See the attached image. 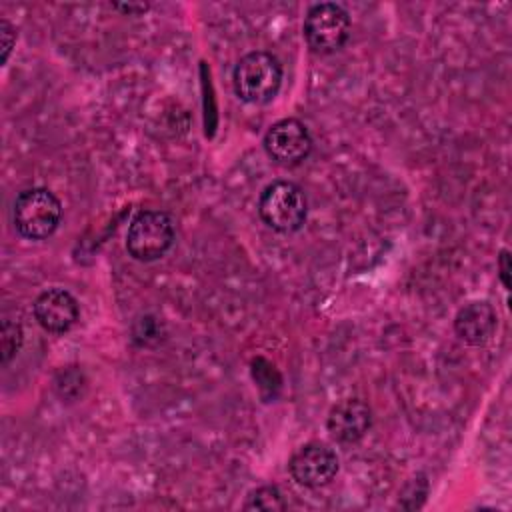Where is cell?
Wrapping results in <instances>:
<instances>
[{
  "label": "cell",
  "instance_id": "cell-9",
  "mask_svg": "<svg viewBox=\"0 0 512 512\" xmlns=\"http://www.w3.org/2000/svg\"><path fill=\"white\" fill-rule=\"evenodd\" d=\"M372 424L370 406L360 398H344L336 402L326 420L330 436L342 444L358 442Z\"/></svg>",
  "mask_w": 512,
  "mask_h": 512
},
{
  "label": "cell",
  "instance_id": "cell-13",
  "mask_svg": "<svg viewBox=\"0 0 512 512\" xmlns=\"http://www.w3.org/2000/svg\"><path fill=\"white\" fill-rule=\"evenodd\" d=\"M0 36H2V48H4L2 62H6L8 56H10V50H12L14 42H16V28L6 18L0 20Z\"/></svg>",
  "mask_w": 512,
  "mask_h": 512
},
{
  "label": "cell",
  "instance_id": "cell-8",
  "mask_svg": "<svg viewBox=\"0 0 512 512\" xmlns=\"http://www.w3.org/2000/svg\"><path fill=\"white\" fill-rule=\"evenodd\" d=\"M78 314L76 298L64 288H48L34 302V318L52 334L68 332L76 324Z\"/></svg>",
  "mask_w": 512,
  "mask_h": 512
},
{
  "label": "cell",
  "instance_id": "cell-14",
  "mask_svg": "<svg viewBox=\"0 0 512 512\" xmlns=\"http://www.w3.org/2000/svg\"><path fill=\"white\" fill-rule=\"evenodd\" d=\"M498 268H500V280H502L504 288L510 290V254H508V250H502V252H500Z\"/></svg>",
  "mask_w": 512,
  "mask_h": 512
},
{
  "label": "cell",
  "instance_id": "cell-12",
  "mask_svg": "<svg viewBox=\"0 0 512 512\" xmlns=\"http://www.w3.org/2000/svg\"><path fill=\"white\" fill-rule=\"evenodd\" d=\"M22 340H24L22 326L18 322L4 320L2 322V332H0V348H2V362L4 364H8L12 356H16V352L22 346Z\"/></svg>",
  "mask_w": 512,
  "mask_h": 512
},
{
  "label": "cell",
  "instance_id": "cell-5",
  "mask_svg": "<svg viewBox=\"0 0 512 512\" xmlns=\"http://www.w3.org/2000/svg\"><path fill=\"white\" fill-rule=\"evenodd\" d=\"M350 36V16L334 2L314 4L304 18V38L318 54H330L344 46Z\"/></svg>",
  "mask_w": 512,
  "mask_h": 512
},
{
  "label": "cell",
  "instance_id": "cell-3",
  "mask_svg": "<svg viewBox=\"0 0 512 512\" xmlns=\"http://www.w3.org/2000/svg\"><path fill=\"white\" fill-rule=\"evenodd\" d=\"M62 218L60 200L46 188L22 190L12 206V222L20 236L44 240L58 228Z\"/></svg>",
  "mask_w": 512,
  "mask_h": 512
},
{
  "label": "cell",
  "instance_id": "cell-7",
  "mask_svg": "<svg viewBox=\"0 0 512 512\" xmlns=\"http://www.w3.org/2000/svg\"><path fill=\"white\" fill-rule=\"evenodd\" d=\"M266 154L282 166H296L308 158L312 138L308 128L296 118H282L274 122L264 134Z\"/></svg>",
  "mask_w": 512,
  "mask_h": 512
},
{
  "label": "cell",
  "instance_id": "cell-11",
  "mask_svg": "<svg viewBox=\"0 0 512 512\" xmlns=\"http://www.w3.org/2000/svg\"><path fill=\"white\" fill-rule=\"evenodd\" d=\"M246 510H262V512H274V510H286V500L282 492L276 486H260L252 490L246 496L244 502Z\"/></svg>",
  "mask_w": 512,
  "mask_h": 512
},
{
  "label": "cell",
  "instance_id": "cell-6",
  "mask_svg": "<svg viewBox=\"0 0 512 512\" xmlns=\"http://www.w3.org/2000/svg\"><path fill=\"white\" fill-rule=\"evenodd\" d=\"M288 468L300 486L322 488L334 480L338 472V456L324 442H308L292 454Z\"/></svg>",
  "mask_w": 512,
  "mask_h": 512
},
{
  "label": "cell",
  "instance_id": "cell-10",
  "mask_svg": "<svg viewBox=\"0 0 512 512\" xmlns=\"http://www.w3.org/2000/svg\"><path fill=\"white\" fill-rule=\"evenodd\" d=\"M496 324V310L484 300L464 304L454 318V330L458 338L470 346L486 344L494 336Z\"/></svg>",
  "mask_w": 512,
  "mask_h": 512
},
{
  "label": "cell",
  "instance_id": "cell-15",
  "mask_svg": "<svg viewBox=\"0 0 512 512\" xmlns=\"http://www.w3.org/2000/svg\"><path fill=\"white\" fill-rule=\"evenodd\" d=\"M114 8L124 12H144L148 6L146 4H114Z\"/></svg>",
  "mask_w": 512,
  "mask_h": 512
},
{
  "label": "cell",
  "instance_id": "cell-1",
  "mask_svg": "<svg viewBox=\"0 0 512 512\" xmlns=\"http://www.w3.org/2000/svg\"><path fill=\"white\" fill-rule=\"evenodd\" d=\"M234 92L248 104L270 102L282 84V66L278 58L264 50L244 54L234 68Z\"/></svg>",
  "mask_w": 512,
  "mask_h": 512
},
{
  "label": "cell",
  "instance_id": "cell-4",
  "mask_svg": "<svg viewBox=\"0 0 512 512\" xmlns=\"http://www.w3.org/2000/svg\"><path fill=\"white\" fill-rule=\"evenodd\" d=\"M174 242L172 218L162 210H142L134 216L126 234V250L140 262L158 260Z\"/></svg>",
  "mask_w": 512,
  "mask_h": 512
},
{
  "label": "cell",
  "instance_id": "cell-2",
  "mask_svg": "<svg viewBox=\"0 0 512 512\" xmlns=\"http://www.w3.org/2000/svg\"><path fill=\"white\" fill-rule=\"evenodd\" d=\"M258 212L264 224L280 234H290L302 228L308 216V200L304 190L290 180L268 184L258 200Z\"/></svg>",
  "mask_w": 512,
  "mask_h": 512
}]
</instances>
